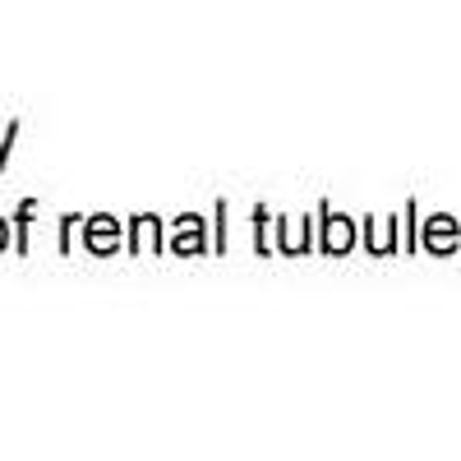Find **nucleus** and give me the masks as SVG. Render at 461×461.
I'll list each match as a JSON object with an SVG mask.
<instances>
[{"label":"nucleus","mask_w":461,"mask_h":461,"mask_svg":"<svg viewBox=\"0 0 461 461\" xmlns=\"http://www.w3.org/2000/svg\"><path fill=\"white\" fill-rule=\"evenodd\" d=\"M0 240H5V236H0Z\"/></svg>","instance_id":"obj_1"}]
</instances>
